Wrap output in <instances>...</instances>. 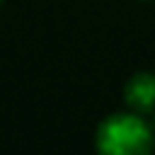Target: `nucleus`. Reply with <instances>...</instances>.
<instances>
[{"label":"nucleus","instance_id":"1","mask_svg":"<svg viewBox=\"0 0 155 155\" xmlns=\"http://www.w3.org/2000/svg\"><path fill=\"white\" fill-rule=\"evenodd\" d=\"M94 145L104 155H145L155 148V131L143 114L119 111L97 126Z\"/></svg>","mask_w":155,"mask_h":155},{"label":"nucleus","instance_id":"2","mask_svg":"<svg viewBox=\"0 0 155 155\" xmlns=\"http://www.w3.org/2000/svg\"><path fill=\"white\" fill-rule=\"evenodd\" d=\"M124 102L136 114H153L155 111V73H133L124 85Z\"/></svg>","mask_w":155,"mask_h":155},{"label":"nucleus","instance_id":"3","mask_svg":"<svg viewBox=\"0 0 155 155\" xmlns=\"http://www.w3.org/2000/svg\"><path fill=\"white\" fill-rule=\"evenodd\" d=\"M0 5H2V0H0Z\"/></svg>","mask_w":155,"mask_h":155}]
</instances>
